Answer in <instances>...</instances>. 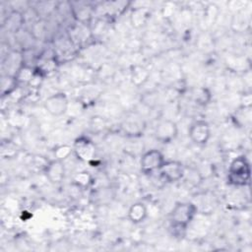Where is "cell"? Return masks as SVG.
<instances>
[{"label": "cell", "mask_w": 252, "mask_h": 252, "mask_svg": "<svg viewBox=\"0 0 252 252\" xmlns=\"http://www.w3.org/2000/svg\"><path fill=\"white\" fill-rule=\"evenodd\" d=\"M125 125H133V124H132V121H131V122L127 121V122H125ZM130 128H131L130 126H124V129H125V131H127V132H128V130H129ZM138 129H139V126H136V127H135V130H136L137 132H138ZM133 133H134V131L132 130V134H133Z\"/></svg>", "instance_id": "obj_19"}, {"label": "cell", "mask_w": 252, "mask_h": 252, "mask_svg": "<svg viewBox=\"0 0 252 252\" xmlns=\"http://www.w3.org/2000/svg\"><path fill=\"white\" fill-rule=\"evenodd\" d=\"M190 97L196 104L206 106L212 100V93L206 87H195L190 91Z\"/></svg>", "instance_id": "obj_12"}, {"label": "cell", "mask_w": 252, "mask_h": 252, "mask_svg": "<svg viewBox=\"0 0 252 252\" xmlns=\"http://www.w3.org/2000/svg\"><path fill=\"white\" fill-rule=\"evenodd\" d=\"M19 87V84L14 75L6 74L1 77L0 80V90L2 96L11 94Z\"/></svg>", "instance_id": "obj_14"}, {"label": "cell", "mask_w": 252, "mask_h": 252, "mask_svg": "<svg viewBox=\"0 0 252 252\" xmlns=\"http://www.w3.org/2000/svg\"><path fill=\"white\" fill-rule=\"evenodd\" d=\"M73 182L80 188H88L93 183V177L88 171H80L75 174Z\"/></svg>", "instance_id": "obj_17"}, {"label": "cell", "mask_w": 252, "mask_h": 252, "mask_svg": "<svg viewBox=\"0 0 252 252\" xmlns=\"http://www.w3.org/2000/svg\"><path fill=\"white\" fill-rule=\"evenodd\" d=\"M23 23H24L23 15L18 11H13L6 18L5 26L7 30L11 32H18L20 28L23 26Z\"/></svg>", "instance_id": "obj_15"}, {"label": "cell", "mask_w": 252, "mask_h": 252, "mask_svg": "<svg viewBox=\"0 0 252 252\" xmlns=\"http://www.w3.org/2000/svg\"><path fill=\"white\" fill-rule=\"evenodd\" d=\"M44 109L52 116L65 114L69 107V99L65 93H56L49 95L43 102Z\"/></svg>", "instance_id": "obj_5"}, {"label": "cell", "mask_w": 252, "mask_h": 252, "mask_svg": "<svg viewBox=\"0 0 252 252\" xmlns=\"http://www.w3.org/2000/svg\"><path fill=\"white\" fill-rule=\"evenodd\" d=\"M36 73V68L32 67V65H29L27 63H23L22 65H20L14 76L20 85H31L34 76Z\"/></svg>", "instance_id": "obj_11"}, {"label": "cell", "mask_w": 252, "mask_h": 252, "mask_svg": "<svg viewBox=\"0 0 252 252\" xmlns=\"http://www.w3.org/2000/svg\"><path fill=\"white\" fill-rule=\"evenodd\" d=\"M154 136L161 144H170L178 136V126L173 120L163 119L155 127Z\"/></svg>", "instance_id": "obj_3"}, {"label": "cell", "mask_w": 252, "mask_h": 252, "mask_svg": "<svg viewBox=\"0 0 252 252\" xmlns=\"http://www.w3.org/2000/svg\"><path fill=\"white\" fill-rule=\"evenodd\" d=\"M127 217L128 220L134 224L142 223L148 217L147 206L142 202L133 203L128 209Z\"/></svg>", "instance_id": "obj_10"}, {"label": "cell", "mask_w": 252, "mask_h": 252, "mask_svg": "<svg viewBox=\"0 0 252 252\" xmlns=\"http://www.w3.org/2000/svg\"><path fill=\"white\" fill-rule=\"evenodd\" d=\"M197 215V207L191 202L176 203L170 213L171 227L176 230H185Z\"/></svg>", "instance_id": "obj_2"}, {"label": "cell", "mask_w": 252, "mask_h": 252, "mask_svg": "<svg viewBox=\"0 0 252 252\" xmlns=\"http://www.w3.org/2000/svg\"><path fill=\"white\" fill-rule=\"evenodd\" d=\"M73 146V154L77 157L78 159L89 162L94 159L95 156V147L94 144L86 137L78 138Z\"/></svg>", "instance_id": "obj_8"}, {"label": "cell", "mask_w": 252, "mask_h": 252, "mask_svg": "<svg viewBox=\"0 0 252 252\" xmlns=\"http://www.w3.org/2000/svg\"><path fill=\"white\" fill-rule=\"evenodd\" d=\"M164 157L158 150L152 149L145 152L140 159L141 170L145 174H152L159 170L164 162Z\"/></svg>", "instance_id": "obj_4"}, {"label": "cell", "mask_w": 252, "mask_h": 252, "mask_svg": "<svg viewBox=\"0 0 252 252\" xmlns=\"http://www.w3.org/2000/svg\"><path fill=\"white\" fill-rule=\"evenodd\" d=\"M250 163L244 156L234 158L229 163L227 181L230 185L242 187L250 182Z\"/></svg>", "instance_id": "obj_1"}, {"label": "cell", "mask_w": 252, "mask_h": 252, "mask_svg": "<svg viewBox=\"0 0 252 252\" xmlns=\"http://www.w3.org/2000/svg\"><path fill=\"white\" fill-rule=\"evenodd\" d=\"M160 178L168 183H174L181 180L185 174L184 165L178 160H164L158 170Z\"/></svg>", "instance_id": "obj_6"}, {"label": "cell", "mask_w": 252, "mask_h": 252, "mask_svg": "<svg viewBox=\"0 0 252 252\" xmlns=\"http://www.w3.org/2000/svg\"><path fill=\"white\" fill-rule=\"evenodd\" d=\"M148 17H149V12L147 9L137 8V9L133 10L131 17H130V21H131V24L133 27L140 28L146 24Z\"/></svg>", "instance_id": "obj_16"}, {"label": "cell", "mask_w": 252, "mask_h": 252, "mask_svg": "<svg viewBox=\"0 0 252 252\" xmlns=\"http://www.w3.org/2000/svg\"><path fill=\"white\" fill-rule=\"evenodd\" d=\"M150 77L149 70L142 65H135L131 69V82L133 85L140 87L143 86Z\"/></svg>", "instance_id": "obj_13"}, {"label": "cell", "mask_w": 252, "mask_h": 252, "mask_svg": "<svg viewBox=\"0 0 252 252\" xmlns=\"http://www.w3.org/2000/svg\"><path fill=\"white\" fill-rule=\"evenodd\" d=\"M190 140L197 146H205L211 138V127L205 120L198 119L191 123L188 129Z\"/></svg>", "instance_id": "obj_7"}, {"label": "cell", "mask_w": 252, "mask_h": 252, "mask_svg": "<svg viewBox=\"0 0 252 252\" xmlns=\"http://www.w3.org/2000/svg\"><path fill=\"white\" fill-rule=\"evenodd\" d=\"M44 174L47 180L52 184H59L65 178V166L62 160H49L44 167Z\"/></svg>", "instance_id": "obj_9"}, {"label": "cell", "mask_w": 252, "mask_h": 252, "mask_svg": "<svg viewBox=\"0 0 252 252\" xmlns=\"http://www.w3.org/2000/svg\"><path fill=\"white\" fill-rule=\"evenodd\" d=\"M54 158L64 161L73 154V146L70 145H60L56 147L53 151Z\"/></svg>", "instance_id": "obj_18"}]
</instances>
